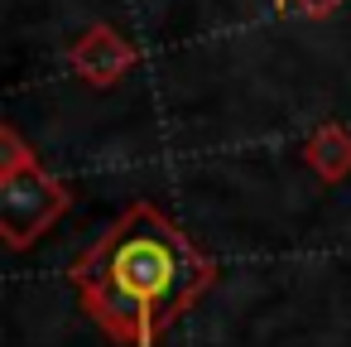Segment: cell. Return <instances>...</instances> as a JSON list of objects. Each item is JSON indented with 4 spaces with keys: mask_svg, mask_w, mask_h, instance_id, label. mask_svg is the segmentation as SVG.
Segmentation results:
<instances>
[{
    "mask_svg": "<svg viewBox=\"0 0 351 347\" xmlns=\"http://www.w3.org/2000/svg\"><path fill=\"white\" fill-rule=\"evenodd\" d=\"M63 208H68V193L25 155L20 135L5 131V159H0V227H5L10 246H29Z\"/></svg>",
    "mask_w": 351,
    "mask_h": 347,
    "instance_id": "2",
    "label": "cell"
},
{
    "mask_svg": "<svg viewBox=\"0 0 351 347\" xmlns=\"http://www.w3.org/2000/svg\"><path fill=\"white\" fill-rule=\"evenodd\" d=\"M212 284V260L154 208H130L73 270L92 323L116 342H154Z\"/></svg>",
    "mask_w": 351,
    "mask_h": 347,
    "instance_id": "1",
    "label": "cell"
}]
</instances>
